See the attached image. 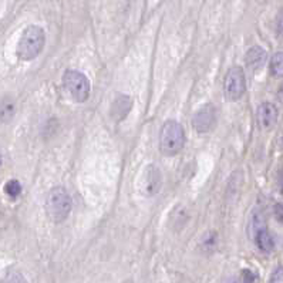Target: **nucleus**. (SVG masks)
Returning <instances> with one entry per match:
<instances>
[{
  "instance_id": "1",
  "label": "nucleus",
  "mask_w": 283,
  "mask_h": 283,
  "mask_svg": "<svg viewBox=\"0 0 283 283\" xmlns=\"http://www.w3.org/2000/svg\"><path fill=\"white\" fill-rule=\"evenodd\" d=\"M44 41H46L44 31L40 29L39 26H29L23 31L19 40L17 57L24 61L37 57L44 46Z\"/></svg>"
},
{
  "instance_id": "2",
  "label": "nucleus",
  "mask_w": 283,
  "mask_h": 283,
  "mask_svg": "<svg viewBox=\"0 0 283 283\" xmlns=\"http://www.w3.org/2000/svg\"><path fill=\"white\" fill-rule=\"evenodd\" d=\"M185 144V131L176 121H166L162 126L159 136V146L164 155L172 156L178 154Z\"/></svg>"
},
{
  "instance_id": "3",
  "label": "nucleus",
  "mask_w": 283,
  "mask_h": 283,
  "mask_svg": "<svg viewBox=\"0 0 283 283\" xmlns=\"http://www.w3.org/2000/svg\"><path fill=\"white\" fill-rule=\"evenodd\" d=\"M71 198L63 186L53 188L47 195L46 211L53 222H63L71 212Z\"/></svg>"
},
{
  "instance_id": "4",
  "label": "nucleus",
  "mask_w": 283,
  "mask_h": 283,
  "mask_svg": "<svg viewBox=\"0 0 283 283\" xmlns=\"http://www.w3.org/2000/svg\"><path fill=\"white\" fill-rule=\"evenodd\" d=\"M63 86L69 91L70 97L77 103H84L90 96V81L76 70H69L63 76Z\"/></svg>"
},
{
  "instance_id": "5",
  "label": "nucleus",
  "mask_w": 283,
  "mask_h": 283,
  "mask_svg": "<svg viewBox=\"0 0 283 283\" xmlns=\"http://www.w3.org/2000/svg\"><path fill=\"white\" fill-rule=\"evenodd\" d=\"M246 90L245 73L241 67H234L228 71L224 81L225 98L229 101H236L242 97Z\"/></svg>"
},
{
  "instance_id": "6",
  "label": "nucleus",
  "mask_w": 283,
  "mask_h": 283,
  "mask_svg": "<svg viewBox=\"0 0 283 283\" xmlns=\"http://www.w3.org/2000/svg\"><path fill=\"white\" fill-rule=\"evenodd\" d=\"M215 123V110L211 104H206L196 111L192 120V126L198 133H206L209 131Z\"/></svg>"
},
{
  "instance_id": "7",
  "label": "nucleus",
  "mask_w": 283,
  "mask_h": 283,
  "mask_svg": "<svg viewBox=\"0 0 283 283\" xmlns=\"http://www.w3.org/2000/svg\"><path fill=\"white\" fill-rule=\"evenodd\" d=\"M161 188V174L159 169L154 165L148 166L145 174L142 176V182H141V189L142 194L148 196L155 195L156 192Z\"/></svg>"
},
{
  "instance_id": "8",
  "label": "nucleus",
  "mask_w": 283,
  "mask_h": 283,
  "mask_svg": "<svg viewBox=\"0 0 283 283\" xmlns=\"http://www.w3.org/2000/svg\"><path fill=\"white\" fill-rule=\"evenodd\" d=\"M258 121L264 130H269L278 121V108L272 103H264L258 110Z\"/></svg>"
},
{
  "instance_id": "9",
  "label": "nucleus",
  "mask_w": 283,
  "mask_h": 283,
  "mask_svg": "<svg viewBox=\"0 0 283 283\" xmlns=\"http://www.w3.org/2000/svg\"><path fill=\"white\" fill-rule=\"evenodd\" d=\"M255 232V242L258 245V248L262 251V252H272L274 251V246H275V242H274V238H272V235L269 234V231L266 229V226H261V228H258Z\"/></svg>"
},
{
  "instance_id": "10",
  "label": "nucleus",
  "mask_w": 283,
  "mask_h": 283,
  "mask_svg": "<svg viewBox=\"0 0 283 283\" xmlns=\"http://www.w3.org/2000/svg\"><path fill=\"white\" fill-rule=\"evenodd\" d=\"M266 57H268L266 51H265L262 47L255 46V47H252V49L246 53V57H245V60H246V66L251 70H259L265 64Z\"/></svg>"
},
{
  "instance_id": "11",
  "label": "nucleus",
  "mask_w": 283,
  "mask_h": 283,
  "mask_svg": "<svg viewBox=\"0 0 283 283\" xmlns=\"http://www.w3.org/2000/svg\"><path fill=\"white\" fill-rule=\"evenodd\" d=\"M131 106H133L131 98L127 96H120L113 104V116L117 120H123L128 114Z\"/></svg>"
},
{
  "instance_id": "12",
  "label": "nucleus",
  "mask_w": 283,
  "mask_h": 283,
  "mask_svg": "<svg viewBox=\"0 0 283 283\" xmlns=\"http://www.w3.org/2000/svg\"><path fill=\"white\" fill-rule=\"evenodd\" d=\"M271 74L276 78L283 77V51L276 53L271 61Z\"/></svg>"
},
{
  "instance_id": "13",
  "label": "nucleus",
  "mask_w": 283,
  "mask_h": 283,
  "mask_svg": "<svg viewBox=\"0 0 283 283\" xmlns=\"http://www.w3.org/2000/svg\"><path fill=\"white\" fill-rule=\"evenodd\" d=\"M14 114V103L9 97H3L1 100V117L3 121H7Z\"/></svg>"
},
{
  "instance_id": "14",
  "label": "nucleus",
  "mask_w": 283,
  "mask_h": 283,
  "mask_svg": "<svg viewBox=\"0 0 283 283\" xmlns=\"http://www.w3.org/2000/svg\"><path fill=\"white\" fill-rule=\"evenodd\" d=\"M6 192H7L10 196H13V198L19 196V194L21 192V185L19 184V181H16V179L9 181V182L6 184Z\"/></svg>"
},
{
  "instance_id": "15",
  "label": "nucleus",
  "mask_w": 283,
  "mask_h": 283,
  "mask_svg": "<svg viewBox=\"0 0 283 283\" xmlns=\"http://www.w3.org/2000/svg\"><path fill=\"white\" fill-rule=\"evenodd\" d=\"M1 283H26V281L19 272H9L1 279Z\"/></svg>"
},
{
  "instance_id": "16",
  "label": "nucleus",
  "mask_w": 283,
  "mask_h": 283,
  "mask_svg": "<svg viewBox=\"0 0 283 283\" xmlns=\"http://www.w3.org/2000/svg\"><path fill=\"white\" fill-rule=\"evenodd\" d=\"M255 279H256V276L252 271L245 269L242 272V283H255Z\"/></svg>"
},
{
  "instance_id": "17",
  "label": "nucleus",
  "mask_w": 283,
  "mask_h": 283,
  "mask_svg": "<svg viewBox=\"0 0 283 283\" xmlns=\"http://www.w3.org/2000/svg\"><path fill=\"white\" fill-rule=\"evenodd\" d=\"M275 218L278 219L279 224H283V204L275 205Z\"/></svg>"
},
{
  "instance_id": "18",
  "label": "nucleus",
  "mask_w": 283,
  "mask_h": 283,
  "mask_svg": "<svg viewBox=\"0 0 283 283\" xmlns=\"http://www.w3.org/2000/svg\"><path fill=\"white\" fill-rule=\"evenodd\" d=\"M276 31L283 36V9L279 11L278 17H276Z\"/></svg>"
},
{
  "instance_id": "19",
  "label": "nucleus",
  "mask_w": 283,
  "mask_h": 283,
  "mask_svg": "<svg viewBox=\"0 0 283 283\" xmlns=\"http://www.w3.org/2000/svg\"><path fill=\"white\" fill-rule=\"evenodd\" d=\"M278 186H279V191L283 192V168L279 171V174H278Z\"/></svg>"
},
{
  "instance_id": "20",
  "label": "nucleus",
  "mask_w": 283,
  "mask_h": 283,
  "mask_svg": "<svg viewBox=\"0 0 283 283\" xmlns=\"http://www.w3.org/2000/svg\"><path fill=\"white\" fill-rule=\"evenodd\" d=\"M278 96L281 98V101H283V84L279 87V90H278Z\"/></svg>"
}]
</instances>
